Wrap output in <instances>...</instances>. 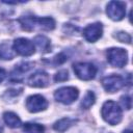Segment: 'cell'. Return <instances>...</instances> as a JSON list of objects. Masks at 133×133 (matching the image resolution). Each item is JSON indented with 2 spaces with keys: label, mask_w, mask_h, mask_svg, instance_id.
<instances>
[{
  "label": "cell",
  "mask_w": 133,
  "mask_h": 133,
  "mask_svg": "<svg viewBox=\"0 0 133 133\" xmlns=\"http://www.w3.org/2000/svg\"><path fill=\"white\" fill-rule=\"evenodd\" d=\"M76 123V121L74 118H70V117H63L59 121H57L54 125L53 128L55 131L57 132H64L66 129H69L71 126H73Z\"/></svg>",
  "instance_id": "obj_16"
},
{
  "label": "cell",
  "mask_w": 133,
  "mask_h": 133,
  "mask_svg": "<svg viewBox=\"0 0 133 133\" xmlns=\"http://www.w3.org/2000/svg\"><path fill=\"white\" fill-rule=\"evenodd\" d=\"M68 79H69V74H68L66 70H60L54 76L55 82H62V81H65Z\"/></svg>",
  "instance_id": "obj_19"
},
{
  "label": "cell",
  "mask_w": 133,
  "mask_h": 133,
  "mask_svg": "<svg viewBox=\"0 0 133 133\" xmlns=\"http://www.w3.org/2000/svg\"><path fill=\"white\" fill-rule=\"evenodd\" d=\"M33 63L31 62H21L18 65L15 66L14 71L10 74V80L11 81H19L22 79L23 75L27 73L30 69H32Z\"/></svg>",
  "instance_id": "obj_12"
},
{
  "label": "cell",
  "mask_w": 133,
  "mask_h": 133,
  "mask_svg": "<svg viewBox=\"0 0 133 133\" xmlns=\"http://www.w3.org/2000/svg\"><path fill=\"white\" fill-rule=\"evenodd\" d=\"M95 102H96V96H95V94L92 91H89L88 90L86 92V95L84 96V98L82 99L80 106L83 109H88V108H90L95 104Z\"/></svg>",
  "instance_id": "obj_18"
},
{
  "label": "cell",
  "mask_w": 133,
  "mask_h": 133,
  "mask_svg": "<svg viewBox=\"0 0 133 133\" xmlns=\"http://www.w3.org/2000/svg\"><path fill=\"white\" fill-rule=\"evenodd\" d=\"M16 55V52L12 48V46H10L8 43H2L0 44V58L1 59H5V60H9L12 59Z\"/></svg>",
  "instance_id": "obj_15"
},
{
  "label": "cell",
  "mask_w": 133,
  "mask_h": 133,
  "mask_svg": "<svg viewBox=\"0 0 133 133\" xmlns=\"http://www.w3.org/2000/svg\"><path fill=\"white\" fill-rule=\"evenodd\" d=\"M107 16L113 21H121L126 15V3L122 1H110L106 6Z\"/></svg>",
  "instance_id": "obj_6"
},
{
  "label": "cell",
  "mask_w": 133,
  "mask_h": 133,
  "mask_svg": "<svg viewBox=\"0 0 133 133\" xmlns=\"http://www.w3.org/2000/svg\"><path fill=\"white\" fill-rule=\"evenodd\" d=\"M101 114L103 119L112 126L119 124L123 117V112L121 107L114 101L111 100H108L103 104L101 109Z\"/></svg>",
  "instance_id": "obj_2"
},
{
  "label": "cell",
  "mask_w": 133,
  "mask_h": 133,
  "mask_svg": "<svg viewBox=\"0 0 133 133\" xmlns=\"http://www.w3.org/2000/svg\"><path fill=\"white\" fill-rule=\"evenodd\" d=\"M12 48L16 53L22 55V56H30L34 53L35 48L31 41L25 37H19L14 41Z\"/></svg>",
  "instance_id": "obj_7"
},
{
  "label": "cell",
  "mask_w": 133,
  "mask_h": 133,
  "mask_svg": "<svg viewBox=\"0 0 133 133\" xmlns=\"http://www.w3.org/2000/svg\"><path fill=\"white\" fill-rule=\"evenodd\" d=\"M115 36L122 43H127V44H130L131 43V36L127 32H118Z\"/></svg>",
  "instance_id": "obj_21"
},
{
  "label": "cell",
  "mask_w": 133,
  "mask_h": 133,
  "mask_svg": "<svg viewBox=\"0 0 133 133\" xmlns=\"http://www.w3.org/2000/svg\"><path fill=\"white\" fill-rule=\"evenodd\" d=\"M76 76L81 80H91L97 74V68L90 62H77L73 65Z\"/></svg>",
  "instance_id": "obj_5"
},
{
  "label": "cell",
  "mask_w": 133,
  "mask_h": 133,
  "mask_svg": "<svg viewBox=\"0 0 133 133\" xmlns=\"http://www.w3.org/2000/svg\"><path fill=\"white\" fill-rule=\"evenodd\" d=\"M108 62L116 68H123L127 64L128 53L123 48H110L106 53Z\"/></svg>",
  "instance_id": "obj_3"
},
{
  "label": "cell",
  "mask_w": 133,
  "mask_h": 133,
  "mask_svg": "<svg viewBox=\"0 0 133 133\" xmlns=\"http://www.w3.org/2000/svg\"><path fill=\"white\" fill-rule=\"evenodd\" d=\"M3 132V126H2V124L0 123V133H2Z\"/></svg>",
  "instance_id": "obj_24"
},
{
  "label": "cell",
  "mask_w": 133,
  "mask_h": 133,
  "mask_svg": "<svg viewBox=\"0 0 133 133\" xmlns=\"http://www.w3.org/2000/svg\"><path fill=\"white\" fill-rule=\"evenodd\" d=\"M48 107V101L42 95H32L26 100V108L30 112H39Z\"/></svg>",
  "instance_id": "obj_8"
},
{
  "label": "cell",
  "mask_w": 133,
  "mask_h": 133,
  "mask_svg": "<svg viewBox=\"0 0 133 133\" xmlns=\"http://www.w3.org/2000/svg\"><path fill=\"white\" fill-rule=\"evenodd\" d=\"M103 33V26L101 23H92L88 26H86L83 30V36L84 38L89 43H95L99 38H101Z\"/></svg>",
  "instance_id": "obj_10"
},
{
  "label": "cell",
  "mask_w": 133,
  "mask_h": 133,
  "mask_svg": "<svg viewBox=\"0 0 133 133\" xmlns=\"http://www.w3.org/2000/svg\"><path fill=\"white\" fill-rule=\"evenodd\" d=\"M123 133H132V131H131V130H129V129H128V130H125V131H124V132H123Z\"/></svg>",
  "instance_id": "obj_25"
},
{
  "label": "cell",
  "mask_w": 133,
  "mask_h": 133,
  "mask_svg": "<svg viewBox=\"0 0 133 133\" xmlns=\"http://www.w3.org/2000/svg\"><path fill=\"white\" fill-rule=\"evenodd\" d=\"M5 76H6V73H5V71H4L2 68H0V83H1V82L4 80Z\"/></svg>",
  "instance_id": "obj_23"
},
{
  "label": "cell",
  "mask_w": 133,
  "mask_h": 133,
  "mask_svg": "<svg viewBox=\"0 0 133 133\" xmlns=\"http://www.w3.org/2000/svg\"><path fill=\"white\" fill-rule=\"evenodd\" d=\"M24 133H44L45 128L44 126L35 123H25L23 125Z\"/></svg>",
  "instance_id": "obj_17"
},
{
  "label": "cell",
  "mask_w": 133,
  "mask_h": 133,
  "mask_svg": "<svg viewBox=\"0 0 133 133\" xmlns=\"http://www.w3.org/2000/svg\"><path fill=\"white\" fill-rule=\"evenodd\" d=\"M50 82V77L45 71H36L27 80V84L31 87H46Z\"/></svg>",
  "instance_id": "obj_11"
},
{
  "label": "cell",
  "mask_w": 133,
  "mask_h": 133,
  "mask_svg": "<svg viewBox=\"0 0 133 133\" xmlns=\"http://www.w3.org/2000/svg\"><path fill=\"white\" fill-rule=\"evenodd\" d=\"M21 27L26 31L44 30L50 31L55 27V21L50 17L37 18V17H24L19 19Z\"/></svg>",
  "instance_id": "obj_1"
},
{
  "label": "cell",
  "mask_w": 133,
  "mask_h": 133,
  "mask_svg": "<svg viewBox=\"0 0 133 133\" xmlns=\"http://www.w3.org/2000/svg\"><path fill=\"white\" fill-rule=\"evenodd\" d=\"M121 103L123 105V107H125L126 109H131V106H132V100H131V97L128 96V95H125L121 98Z\"/></svg>",
  "instance_id": "obj_20"
},
{
  "label": "cell",
  "mask_w": 133,
  "mask_h": 133,
  "mask_svg": "<svg viewBox=\"0 0 133 133\" xmlns=\"http://www.w3.org/2000/svg\"><path fill=\"white\" fill-rule=\"evenodd\" d=\"M102 85L106 91L115 92L125 85V80L119 75H110V76L103 78Z\"/></svg>",
  "instance_id": "obj_9"
},
{
  "label": "cell",
  "mask_w": 133,
  "mask_h": 133,
  "mask_svg": "<svg viewBox=\"0 0 133 133\" xmlns=\"http://www.w3.org/2000/svg\"><path fill=\"white\" fill-rule=\"evenodd\" d=\"M3 119H4L5 124L10 128H19L22 125V122H21L20 117L11 111L4 112L3 113Z\"/></svg>",
  "instance_id": "obj_13"
},
{
  "label": "cell",
  "mask_w": 133,
  "mask_h": 133,
  "mask_svg": "<svg viewBox=\"0 0 133 133\" xmlns=\"http://www.w3.org/2000/svg\"><path fill=\"white\" fill-rule=\"evenodd\" d=\"M66 60H68V57L63 53H60L54 57V64H61Z\"/></svg>",
  "instance_id": "obj_22"
},
{
  "label": "cell",
  "mask_w": 133,
  "mask_h": 133,
  "mask_svg": "<svg viewBox=\"0 0 133 133\" xmlns=\"http://www.w3.org/2000/svg\"><path fill=\"white\" fill-rule=\"evenodd\" d=\"M34 44L38 48V50L43 53H48L51 51V44L50 39L44 35H37L34 38Z\"/></svg>",
  "instance_id": "obj_14"
},
{
  "label": "cell",
  "mask_w": 133,
  "mask_h": 133,
  "mask_svg": "<svg viewBox=\"0 0 133 133\" xmlns=\"http://www.w3.org/2000/svg\"><path fill=\"white\" fill-rule=\"evenodd\" d=\"M79 96V90L78 88L74 86H64L58 88L54 92V98L57 102H60L62 104L69 105L73 103Z\"/></svg>",
  "instance_id": "obj_4"
}]
</instances>
